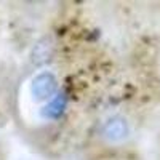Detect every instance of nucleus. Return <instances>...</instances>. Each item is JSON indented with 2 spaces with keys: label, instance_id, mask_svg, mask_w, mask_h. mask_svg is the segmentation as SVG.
<instances>
[{
  "label": "nucleus",
  "instance_id": "nucleus-1",
  "mask_svg": "<svg viewBox=\"0 0 160 160\" xmlns=\"http://www.w3.org/2000/svg\"><path fill=\"white\" fill-rule=\"evenodd\" d=\"M131 136L130 122L120 114L111 115L101 127V138L108 144H122Z\"/></svg>",
  "mask_w": 160,
  "mask_h": 160
},
{
  "label": "nucleus",
  "instance_id": "nucleus-2",
  "mask_svg": "<svg viewBox=\"0 0 160 160\" xmlns=\"http://www.w3.org/2000/svg\"><path fill=\"white\" fill-rule=\"evenodd\" d=\"M58 90V80L55 78V75L50 72H42L37 77H34L32 85H31V91L35 99L38 101H45L50 99Z\"/></svg>",
  "mask_w": 160,
  "mask_h": 160
}]
</instances>
